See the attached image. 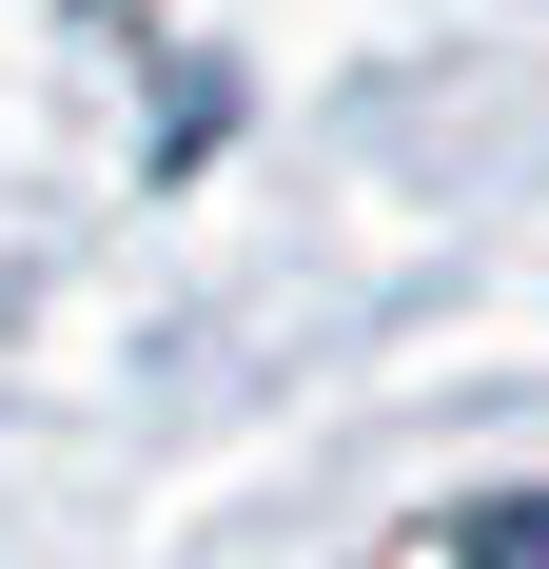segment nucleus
Segmentation results:
<instances>
[{
    "instance_id": "obj_1",
    "label": "nucleus",
    "mask_w": 549,
    "mask_h": 569,
    "mask_svg": "<svg viewBox=\"0 0 549 569\" xmlns=\"http://www.w3.org/2000/svg\"><path fill=\"white\" fill-rule=\"evenodd\" d=\"M471 569H549V511H471Z\"/></svg>"
}]
</instances>
